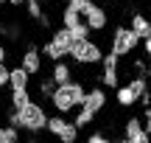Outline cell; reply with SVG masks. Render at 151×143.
<instances>
[{
    "label": "cell",
    "mask_w": 151,
    "mask_h": 143,
    "mask_svg": "<svg viewBox=\"0 0 151 143\" xmlns=\"http://www.w3.org/2000/svg\"><path fill=\"white\" fill-rule=\"evenodd\" d=\"M45 124H48V112H45V107L37 104V101H28L25 107L9 112V126L22 129V132H31V135L42 132Z\"/></svg>",
    "instance_id": "obj_1"
},
{
    "label": "cell",
    "mask_w": 151,
    "mask_h": 143,
    "mask_svg": "<svg viewBox=\"0 0 151 143\" xmlns=\"http://www.w3.org/2000/svg\"><path fill=\"white\" fill-rule=\"evenodd\" d=\"M87 87L81 82H67V84H56V90L50 93V104H53L56 115H70V112L78 110L81 98H84Z\"/></svg>",
    "instance_id": "obj_2"
},
{
    "label": "cell",
    "mask_w": 151,
    "mask_h": 143,
    "mask_svg": "<svg viewBox=\"0 0 151 143\" xmlns=\"http://www.w3.org/2000/svg\"><path fill=\"white\" fill-rule=\"evenodd\" d=\"M104 107H106V90H104V87H92V90H87L84 98H81V104H78V112H76V118H73L76 129L90 126V124L98 118V112H101Z\"/></svg>",
    "instance_id": "obj_3"
},
{
    "label": "cell",
    "mask_w": 151,
    "mask_h": 143,
    "mask_svg": "<svg viewBox=\"0 0 151 143\" xmlns=\"http://www.w3.org/2000/svg\"><path fill=\"white\" fill-rule=\"evenodd\" d=\"M67 56H70L76 65H81V67H92V65H98V62H101L104 51H101V45H98L95 39L84 37V39H73L70 53H67Z\"/></svg>",
    "instance_id": "obj_4"
},
{
    "label": "cell",
    "mask_w": 151,
    "mask_h": 143,
    "mask_svg": "<svg viewBox=\"0 0 151 143\" xmlns=\"http://www.w3.org/2000/svg\"><path fill=\"white\" fill-rule=\"evenodd\" d=\"M70 45H73L70 31H67V28H56L53 37L42 45V51H39V53H42L45 59H50V62H62L67 53H70Z\"/></svg>",
    "instance_id": "obj_5"
},
{
    "label": "cell",
    "mask_w": 151,
    "mask_h": 143,
    "mask_svg": "<svg viewBox=\"0 0 151 143\" xmlns=\"http://www.w3.org/2000/svg\"><path fill=\"white\" fill-rule=\"evenodd\" d=\"M45 129H48L59 143H76V140H78V129H76V124L67 121L65 115H48Z\"/></svg>",
    "instance_id": "obj_6"
},
{
    "label": "cell",
    "mask_w": 151,
    "mask_h": 143,
    "mask_svg": "<svg viewBox=\"0 0 151 143\" xmlns=\"http://www.w3.org/2000/svg\"><path fill=\"white\" fill-rule=\"evenodd\" d=\"M137 45H140V39L132 34V28L118 25V28L112 31V51H109V53H115L118 59H123V56L134 53V51H137Z\"/></svg>",
    "instance_id": "obj_7"
},
{
    "label": "cell",
    "mask_w": 151,
    "mask_h": 143,
    "mask_svg": "<svg viewBox=\"0 0 151 143\" xmlns=\"http://www.w3.org/2000/svg\"><path fill=\"white\" fill-rule=\"evenodd\" d=\"M78 14H81V20H84V25L90 28V31H104V28L109 25V17H106V11H104V6L95 3V0H87Z\"/></svg>",
    "instance_id": "obj_8"
},
{
    "label": "cell",
    "mask_w": 151,
    "mask_h": 143,
    "mask_svg": "<svg viewBox=\"0 0 151 143\" xmlns=\"http://www.w3.org/2000/svg\"><path fill=\"white\" fill-rule=\"evenodd\" d=\"M101 65H104L101 84H104V87H118V84H120V59L115 53H104L101 56Z\"/></svg>",
    "instance_id": "obj_9"
},
{
    "label": "cell",
    "mask_w": 151,
    "mask_h": 143,
    "mask_svg": "<svg viewBox=\"0 0 151 143\" xmlns=\"http://www.w3.org/2000/svg\"><path fill=\"white\" fill-rule=\"evenodd\" d=\"M123 140L126 143H148V129L143 126V121L137 115L126 118V124H123Z\"/></svg>",
    "instance_id": "obj_10"
},
{
    "label": "cell",
    "mask_w": 151,
    "mask_h": 143,
    "mask_svg": "<svg viewBox=\"0 0 151 143\" xmlns=\"http://www.w3.org/2000/svg\"><path fill=\"white\" fill-rule=\"evenodd\" d=\"M20 67L28 73V76H37V73L42 70V53H39V48H34V45H31V48L20 56Z\"/></svg>",
    "instance_id": "obj_11"
},
{
    "label": "cell",
    "mask_w": 151,
    "mask_h": 143,
    "mask_svg": "<svg viewBox=\"0 0 151 143\" xmlns=\"http://www.w3.org/2000/svg\"><path fill=\"white\" fill-rule=\"evenodd\" d=\"M50 82H53V84H67V82H73V67L67 65L65 59H62V62H53V70H50Z\"/></svg>",
    "instance_id": "obj_12"
},
{
    "label": "cell",
    "mask_w": 151,
    "mask_h": 143,
    "mask_svg": "<svg viewBox=\"0 0 151 143\" xmlns=\"http://www.w3.org/2000/svg\"><path fill=\"white\" fill-rule=\"evenodd\" d=\"M115 101H118V107H134L137 104V93L134 90L129 87V84H118V87H115Z\"/></svg>",
    "instance_id": "obj_13"
},
{
    "label": "cell",
    "mask_w": 151,
    "mask_h": 143,
    "mask_svg": "<svg viewBox=\"0 0 151 143\" xmlns=\"http://www.w3.org/2000/svg\"><path fill=\"white\" fill-rule=\"evenodd\" d=\"M28 82H31V76L22 67H9V87L11 90H28Z\"/></svg>",
    "instance_id": "obj_14"
},
{
    "label": "cell",
    "mask_w": 151,
    "mask_h": 143,
    "mask_svg": "<svg viewBox=\"0 0 151 143\" xmlns=\"http://www.w3.org/2000/svg\"><path fill=\"white\" fill-rule=\"evenodd\" d=\"M132 34H134L137 39H146V37H151V28H148V20L146 17L140 14V11H134V14H132Z\"/></svg>",
    "instance_id": "obj_15"
},
{
    "label": "cell",
    "mask_w": 151,
    "mask_h": 143,
    "mask_svg": "<svg viewBox=\"0 0 151 143\" xmlns=\"http://www.w3.org/2000/svg\"><path fill=\"white\" fill-rule=\"evenodd\" d=\"M31 101V93L28 90H11V110H20Z\"/></svg>",
    "instance_id": "obj_16"
},
{
    "label": "cell",
    "mask_w": 151,
    "mask_h": 143,
    "mask_svg": "<svg viewBox=\"0 0 151 143\" xmlns=\"http://www.w3.org/2000/svg\"><path fill=\"white\" fill-rule=\"evenodd\" d=\"M0 143H20V129L0 126Z\"/></svg>",
    "instance_id": "obj_17"
},
{
    "label": "cell",
    "mask_w": 151,
    "mask_h": 143,
    "mask_svg": "<svg viewBox=\"0 0 151 143\" xmlns=\"http://www.w3.org/2000/svg\"><path fill=\"white\" fill-rule=\"evenodd\" d=\"M25 11L34 17V20H39V17L45 14V11H42V3H39V0H25Z\"/></svg>",
    "instance_id": "obj_18"
},
{
    "label": "cell",
    "mask_w": 151,
    "mask_h": 143,
    "mask_svg": "<svg viewBox=\"0 0 151 143\" xmlns=\"http://www.w3.org/2000/svg\"><path fill=\"white\" fill-rule=\"evenodd\" d=\"M56 90V84L50 82V79H42L39 82V95H45V98H50V93Z\"/></svg>",
    "instance_id": "obj_19"
},
{
    "label": "cell",
    "mask_w": 151,
    "mask_h": 143,
    "mask_svg": "<svg viewBox=\"0 0 151 143\" xmlns=\"http://www.w3.org/2000/svg\"><path fill=\"white\" fill-rule=\"evenodd\" d=\"M9 87V67H6V62H0V90Z\"/></svg>",
    "instance_id": "obj_20"
},
{
    "label": "cell",
    "mask_w": 151,
    "mask_h": 143,
    "mask_svg": "<svg viewBox=\"0 0 151 143\" xmlns=\"http://www.w3.org/2000/svg\"><path fill=\"white\" fill-rule=\"evenodd\" d=\"M87 143H112V140H109L104 132H92L90 138H87Z\"/></svg>",
    "instance_id": "obj_21"
},
{
    "label": "cell",
    "mask_w": 151,
    "mask_h": 143,
    "mask_svg": "<svg viewBox=\"0 0 151 143\" xmlns=\"http://www.w3.org/2000/svg\"><path fill=\"white\" fill-rule=\"evenodd\" d=\"M140 48H143V56H148V53H151V37L140 39Z\"/></svg>",
    "instance_id": "obj_22"
},
{
    "label": "cell",
    "mask_w": 151,
    "mask_h": 143,
    "mask_svg": "<svg viewBox=\"0 0 151 143\" xmlns=\"http://www.w3.org/2000/svg\"><path fill=\"white\" fill-rule=\"evenodd\" d=\"M6 3H11V6H22L25 0H6Z\"/></svg>",
    "instance_id": "obj_23"
},
{
    "label": "cell",
    "mask_w": 151,
    "mask_h": 143,
    "mask_svg": "<svg viewBox=\"0 0 151 143\" xmlns=\"http://www.w3.org/2000/svg\"><path fill=\"white\" fill-rule=\"evenodd\" d=\"M0 62H6V48L0 45Z\"/></svg>",
    "instance_id": "obj_24"
},
{
    "label": "cell",
    "mask_w": 151,
    "mask_h": 143,
    "mask_svg": "<svg viewBox=\"0 0 151 143\" xmlns=\"http://www.w3.org/2000/svg\"><path fill=\"white\" fill-rule=\"evenodd\" d=\"M39 3H53V0H39Z\"/></svg>",
    "instance_id": "obj_25"
},
{
    "label": "cell",
    "mask_w": 151,
    "mask_h": 143,
    "mask_svg": "<svg viewBox=\"0 0 151 143\" xmlns=\"http://www.w3.org/2000/svg\"><path fill=\"white\" fill-rule=\"evenodd\" d=\"M0 3H6V0H0Z\"/></svg>",
    "instance_id": "obj_26"
},
{
    "label": "cell",
    "mask_w": 151,
    "mask_h": 143,
    "mask_svg": "<svg viewBox=\"0 0 151 143\" xmlns=\"http://www.w3.org/2000/svg\"><path fill=\"white\" fill-rule=\"evenodd\" d=\"M95 3H98V0H95Z\"/></svg>",
    "instance_id": "obj_27"
}]
</instances>
